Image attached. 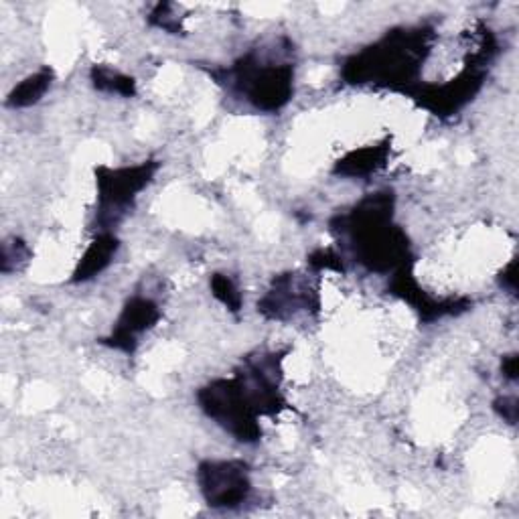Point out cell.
<instances>
[{
    "instance_id": "6da1fadb",
    "label": "cell",
    "mask_w": 519,
    "mask_h": 519,
    "mask_svg": "<svg viewBox=\"0 0 519 519\" xmlns=\"http://www.w3.org/2000/svg\"><path fill=\"white\" fill-rule=\"evenodd\" d=\"M201 410L226 428L240 442H256L262 436L260 416L278 414L284 408L280 394V359L264 355L248 359L232 380H215L197 394Z\"/></svg>"
},
{
    "instance_id": "7a4b0ae2",
    "label": "cell",
    "mask_w": 519,
    "mask_h": 519,
    "mask_svg": "<svg viewBox=\"0 0 519 519\" xmlns=\"http://www.w3.org/2000/svg\"><path fill=\"white\" fill-rule=\"evenodd\" d=\"M394 203L390 189L369 193L333 219V230L349 240L355 260L372 272H396L412 260L406 234L394 226Z\"/></svg>"
},
{
    "instance_id": "3957f363",
    "label": "cell",
    "mask_w": 519,
    "mask_h": 519,
    "mask_svg": "<svg viewBox=\"0 0 519 519\" xmlns=\"http://www.w3.org/2000/svg\"><path fill=\"white\" fill-rule=\"evenodd\" d=\"M432 39L430 27L396 29L376 45L349 57L343 65V80L353 86L372 84L410 94Z\"/></svg>"
},
{
    "instance_id": "277c9868",
    "label": "cell",
    "mask_w": 519,
    "mask_h": 519,
    "mask_svg": "<svg viewBox=\"0 0 519 519\" xmlns=\"http://www.w3.org/2000/svg\"><path fill=\"white\" fill-rule=\"evenodd\" d=\"M224 73L232 90L260 112H278L292 98L294 65L288 61H276L252 51Z\"/></svg>"
},
{
    "instance_id": "5b68a950",
    "label": "cell",
    "mask_w": 519,
    "mask_h": 519,
    "mask_svg": "<svg viewBox=\"0 0 519 519\" xmlns=\"http://www.w3.org/2000/svg\"><path fill=\"white\" fill-rule=\"evenodd\" d=\"M157 171L159 163L155 161L122 169H98V224L104 226V230L118 224Z\"/></svg>"
},
{
    "instance_id": "8992f818",
    "label": "cell",
    "mask_w": 519,
    "mask_h": 519,
    "mask_svg": "<svg viewBox=\"0 0 519 519\" xmlns=\"http://www.w3.org/2000/svg\"><path fill=\"white\" fill-rule=\"evenodd\" d=\"M197 481L207 505L221 509L240 507L252 491L250 471L242 461H205L199 465Z\"/></svg>"
},
{
    "instance_id": "52a82bcc",
    "label": "cell",
    "mask_w": 519,
    "mask_h": 519,
    "mask_svg": "<svg viewBox=\"0 0 519 519\" xmlns=\"http://www.w3.org/2000/svg\"><path fill=\"white\" fill-rule=\"evenodd\" d=\"M319 296L311 284L299 274H284L274 278L272 288L258 303V311L272 321H286L303 311H317Z\"/></svg>"
},
{
    "instance_id": "ba28073f",
    "label": "cell",
    "mask_w": 519,
    "mask_h": 519,
    "mask_svg": "<svg viewBox=\"0 0 519 519\" xmlns=\"http://www.w3.org/2000/svg\"><path fill=\"white\" fill-rule=\"evenodd\" d=\"M161 319V309L153 299L146 296H134L130 299L116 323V329L106 339V343L124 353H134L138 345V337L153 329Z\"/></svg>"
},
{
    "instance_id": "9c48e42d",
    "label": "cell",
    "mask_w": 519,
    "mask_h": 519,
    "mask_svg": "<svg viewBox=\"0 0 519 519\" xmlns=\"http://www.w3.org/2000/svg\"><path fill=\"white\" fill-rule=\"evenodd\" d=\"M390 155V146L388 142L380 144V146H365L359 148V151L349 153L347 157H343L337 167L335 173L343 175V177H367L376 171H380Z\"/></svg>"
},
{
    "instance_id": "30bf717a",
    "label": "cell",
    "mask_w": 519,
    "mask_h": 519,
    "mask_svg": "<svg viewBox=\"0 0 519 519\" xmlns=\"http://www.w3.org/2000/svg\"><path fill=\"white\" fill-rule=\"evenodd\" d=\"M116 250H118L116 236H112L108 232L100 234L92 242V246L86 250V254H84V258H82V262H80V266L76 270V274H73V280H76V282H86V280L102 274L110 266L112 258L116 256Z\"/></svg>"
},
{
    "instance_id": "8fae6325",
    "label": "cell",
    "mask_w": 519,
    "mask_h": 519,
    "mask_svg": "<svg viewBox=\"0 0 519 519\" xmlns=\"http://www.w3.org/2000/svg\"><path fill=\"white\" fill-rule=\"evenodd\" d=\"M53 84V69L43 67L27 80H23L7 98L9 108H29L37 104Z\"/></svg>"
},
{
    "instance_id": "7c38bea8",
    "label": "cell",
    "mask_w": 519,
    "mask_h": 519,
    "mask_svg": "<svg viewBox=\"0 0 519 519\" xmlns=\"http://www.w3.org/2000/svg\"><path fill=\"white\" fill-rule=\"evenodd\" d=\"M92 82L96 86V90L100 92H108V94H116V96H124L130 98L136 94V84L132 78L124 76L120 71H114L110 67L104 65H96L92 69Z\"/></svg>"
},
{
    "instance_id": "4fadbf2b",
    "label": "cell",
    "mask_w": 519,
    "mask_h": 519,
    "mask_svg": "<svg viewBox=\"0 0 519 519\" xmlns=\"http://www.w3.org/2000/svg\"><path fill=\"white\" fill-rule=\"evenodd\" d=\"M211 290L213 296L221 303L226 305L232 313H238L242 309V292L238 290L236 282L226 276V274H213L211 278Z\"/></svg>"
},
{
    "instance_id": "5bb4252c",
    "label": "cell",
    "mask_w": 519,
    "mask_h": 519,
    "mask_svg": "<svg viewBox=\"0 0 519 519\" xmlns=\"http://www.w3.org/2000/svg\"><path fill=\"white\" fill-rule=\"evenodd\" d=\"M29 258V248L21 242V240H11V242H5L3 246V272L7 274L9 268H11V262H15V268H19V264L27 262Z\"/></svg>"
},
{
    "instance_id": "9a60e30c",
    "label": "cell",
    "mask_w": 519,
    "mask_h": 519,
    "mask_svg": "<svg viewBox=\"0 0 519 519\" xmlns=\"http://www.w3.org/2000/svg\"><path fill=\"white\" fill-rule=\"evenodd\" d=\"M309 264L315 266L317 270H323V268H327V270H343L341 258H339L335 252H331V250H319V252H315V254L311 256Z\"/></svg>"
},
{
    "instance_id": "2e32d148",
    "label": "cell",
    "mask_w": 519,
    "mask_h": 519,
    "mask_svg": "<svg viewBox=\"0 0 519 519\" xmlns=\"http://www.w3.org/2000/svg\"><path fill=\"white\" fill-rule=\"evenodd\" d=\"M495 410H499V414L509 422L515 424L517 420V400L515 398H501L495 402Z\"/></svg>"
},
{
    "instance_id": "e0dca14e",
    "label": "cell",
    "mask_w": 519,
    "mask_h": 519,
    "mask_svg": "<svg viewBox=\"0 0 519 519\" xmlns=\"http://www.w3.org/2000/svg\"><path fill=\"white\" fill-rule=\"evenodd\" d=\"M503 369H505V378L515 380V376H517V357H515V355H509V357L505 359V363H503Z\"/></svg>"
}]
</instances>
